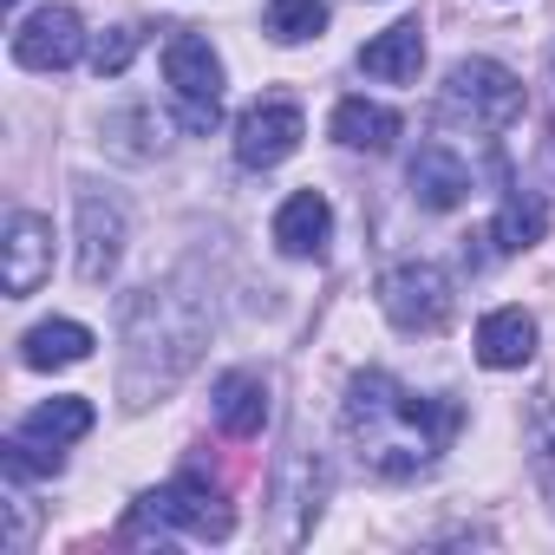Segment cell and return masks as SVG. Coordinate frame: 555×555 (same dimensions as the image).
<instances>
[{
    "instance_id": "8992f818",
    "label": "cell",
    "mask_w": 555,
    "mask_h": 555,
    "mask_svg": "<svg viewBox=\"0 0 555 555\" xmlns=\"http://www.w3.org/2000/svg\"><path fill=\"white\" fill-rule=\"evenodd\" d=\"M301 138H308V125H301L295 99H261L235 118V164L242 170H274L301 151Z\"/></svg>"
},
{
    "instance_id": "52a82bcc",
    "label": "cell",
    "mask_w": 555,
    "mask_h": 555,
    "mask_svg": "<svg viewBox=\"0 0 555 555\" xmlns=\"http://www.w3.org/2000/svg\"><path fill=\"white\" fill-rule=\"evenodd\" d=\"M8 268H0V282H8V295L14 301H27V295H40L47 282H53V222L47 216H34V209H14L8 216Z\"/></svg>"
},
{
    "instance_id": "9a60e30c",
    "label": "cell",
    "mask_w": 555,
    "mask_h": 555,
    "mask_svg": "<svg viewBox=\"0 0 555 555\" xmlns=\"http://www.w3.org/2000/svg\"><path fill=\"white\" fill-rule=\"evenodd\" d=\"M92 327H79V321H40L27 340H21V360L34 366V373H60V366H79V360H92Z\"/></svg>"
},
{
    "instance_id": "7402d4cb",
    "label": "cell",
    "mask_w": 555,
    "mask_h": 555,
    "mask_svg": "<svg viewBox=\"0 0 555 555\" xmlns=\"http://www.w3.org/2000/svg\"><path fill=\"white\" fill-rule=\"evenodd\" d=\"M8 8H21V0H8Z\"/></svg>"
},
{
    "instance_id": "5b68a950",
    "label": "cell",
    "mask_w": 555,
    "mask_h": 555,
    "mask_svg": "<svg viewBox=\"0 0 555 555\" xmlns=\"http://www.w3.org/2000/svg\"><path fill=\"white\" fill-rule=\"evenodd\" d=\"M444 92H451V105H457L477 131H503V125L522 118V79H516L509 66H496V60H457Z\"/></svg>"
},
{
    "instance_id": "7a4b0ae2",
    "label": "cell",
    "mask_w": 555,
    "mask_h": 555,
    "mask_svg": "<svg viewBox=\"0 0 555 555\" xmlns=\"http://www.w3.org/2000/svg\"><path fill=\"white\" fill-rule=\"evenodd\" d=\"M164 529H183V535H203V542H222L235 529L229 503L203 483V477H177L151 496H138L131 509V535H164Z\"/></svg>"
},
{
    "instance_id": "5bb4252c",
    "label": "cell",
    "mask_w": 555,
    "mask_h": 555,
    "mask_svg": "<svg viewBox=\"0 0 555 555\" xmlns=\"http://www.w3.org/2000/svg\"><path fill=\"white\" fill-rule=\"evenodd\" d=\"M209 412H216V425L229 438H261V425H268V386L255 373H222L216 392H209Z\"/></svg>"
},
{
    "instance_id": "d6986e66",
    "label": "cell",
    "mask_w": 555,
    "mask_h": 555,
    "mask_svg": "<svg viewBox=\"0 0 555 555\" xmlns=\"http://www.w3.org/2000/svg\"><path fill=\"white\" fill-rule=\"evenodd\" d=\"M327 27V8L321 0H268V34L282 40V47H301Z\"/></svg>"
},
{
    "instance_id": "7c38bea8",
    "label": "cell",
    "mask_w": 555,
    "mask_h": 555,
    "mask_svg": "<svg viewBox=\"0 0 555 555\" xmlns=\"http://www.w3.org/2000/svg\"><path fill=\"white\" fill-rule=\"evenodd\" d=\"M412 196L425 203V209H457L464 196H470V164L451 151V144H418V157H412Z\"/></svg>"
},
{
    "instance_id": "4fadbf2b",
    "label": "cell",
    "mask_w": 555,
    "mask_h": 555,
    "mask_svg": "<svg viewBox=\"0 0 555 555\" xmlns=\"http://www.w3.org/2000/svg\"><path fill=\"white\" fill-rule=\"evenodd\" d=\"M477 360H483L490 373H516V366H529V360H535V321H529L522 308H496V314H483V327H477Z\"/></svg>"
},
{
    "instance_id": "6da1fadb",
    "label": "cell",
    "mask_w": 555,
    "mask_h": 555,
    "mask_svg": "<svg viewBox=\"0 0 555 555\" xmlns=\"http://www.w3.org/2000/svg\"><path fill=\"white\" fill-rule=\"evenodd\" d=\"M209 347V321L170 295V288H144L131 308H125V366H118V392L131 412H144L151 399H164L190 366L196 353Z\"/></svg>"
},
{
    "instance_id": "ba28073f",
    "label": "cell",
    "mask_w": 555,
    "mask_h": 555,
    "mask_svg": "<svg viewBox=\"0 0 555 555\" xmlns=\"http://www.w3.org/2000/svg\"><path fill=\"white\" fill-rule=\"evenodd\" d=\"M79 53H86V27L73 8H40L34 21L14 27V60L27 73H66Z\"/></svg>"
},
{
    "instance_id": "ac0fdd59",
    "label": "cell",
    "mask_w": 555,
    "mask_h": 555,
    "mask_svg": "<svg viewBox=\"0 0 555 555\" xmlns=\"http://www.w3.org/2000/svg\"><path fill=\"white\" fill-rule=\"evenodd\" d=\"M27 438H40V444H73V438H86L92 431V399H47V405H34L27 412V425H21Z\"/></svg>"
},
{
    "instance_id": "277c9868",
    "label": "cell",
    "mask_w": 555,
    "mask_h": 555,
    "mask_svg": "<svg viewBox=\"0 0 555 555\" xmlns=\"http://www.w3.org/2000/svg\"><path fill=\"white\" fill-rule=\"evenodd\" d=\"M379 308L399 334H438L451 321V274L438 261H399L379 274Z\"/></svg>"
},
{
    "instance_id": "2e32d148",
    "label": "cell",
    "mask_w": 555,
    "mask_h": 555,
    "mask_svg": "<svg viewBox=\"0 0 555 555\" xmlns=\"http://www.w3.org/2000/svg\"><path fill=\"white\" fill-rule=\"evenodd\" d=\"M334 138H340L347 151H392V138H399V112L366 105V99H340V105H334Z\"/></svg>"
},
{
    "instance_id": "ffe728a7",
    "label": "cell",
    "mask_w": 555,
    "mask_h": 555,
    "mask_svg": "<svg viewBox=\"0 0 555 555\" xmlns=\"http://www.w3.org/2000/svg\"><path fill=\"white\" fill-rule=\"evenodd\" d=\"M138 40H144L138 27H105V34L92 40V73H99V79H118V73L138 60Z\"/></svg>"
},
{
    "instance_id": "3957f363",
    "label": "cell",
    "mask_w": 555,
    "mask_h": 555,
    "mask_svg": "<svg viewBox=\"0 0 555 555\" xmlns=\"http://www.w3.org/2000/svg\"><path fill=\"white\" fill-rule=\"evenodd\" d=\"M164 79L177 92L183 131H216V118H222V60L203 34H170L164 40Z\"/></svg>"
},
{
    "instance_id": "30bf717a",
    "label": "cell",
    "mask_w": 555,
    "mask_h": 555,
    "mask_svg": "<svg viewBox=\"0 0 555 555\" xmlns=\"http://www.w3.org/2000/svg\"><path fill=\"white\" fill-rule=\"evenodd\" d=\"M327 242H334V203H327L321 190H295L282 209H274V248H282V255L308 261V255H321Z\"/></svg>"
},
{
    "instance_id": "e0dca14e",
    "label": "cell",
    "mask_w": 555,
    "mask_h": 555,
    "mask_svg": "<svg viewBox=\"0 0 555 555\" xmlns=\"http://www.w3.org/2000/svg\"><path fill=\"white\" fill-rule=\"evenodd\" d=\"M542 229H548V203H542L535 190H509L503 209H496V222H490V242H496L503 255H522V248L542 242Z\"/></svg>"
},
{
    "instance_id": "9c48e42d",
    "label": "cell",
    "mask_w": 555,
    "mask_h": 555,
    "mask_svg": "<svg viewBox=\"0 0 555 555\" xmlns=\"http://www.w3.org/2000/svg\"><path fill=\"white\" fill-rule=\"evenodd\" d=\"M125 255V209L99 190H79V282H105Z\"/></svg>"
},
{
    "instance_id": "8fae6325",
    "label": "cell",
    "mask_w": 555,
    "mask_h": 555,
    "mask_svg": "<svg viewBox=\"0 0 555 555\" xmlns=\"http://www.w3.org/2000/svg\"><path fill=\"white\" fill-rule=\"evenodd\" d=\"M418 66H425V27H418V21H399V27H386V34H373V40L360 47V73H366V79L412 86Z\"/></svg>"
},
{
    "instance_id": "44dd1931",
    "label": "cell",
    "mask_w": 555,
    "mask_h": 555,
    "mask_svg": "<svg viewBox=\"0 0 555 555\" xmlns=\"http://www.w3.org/2000/svg\"><path fill=\"white\" fill-rule=\"evenodd\" d=\"M548 164H555V125H548Z\"/></svg>"
}]
</instances>
